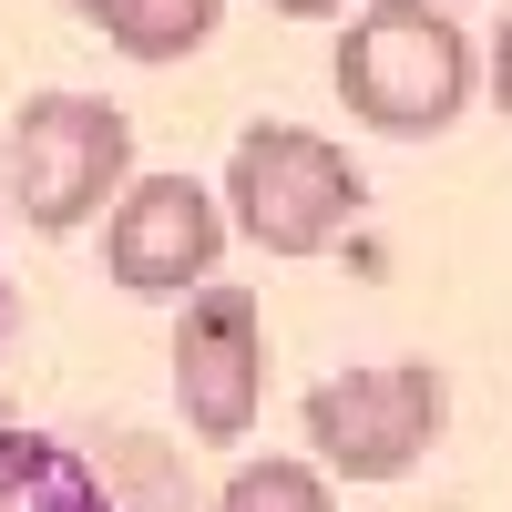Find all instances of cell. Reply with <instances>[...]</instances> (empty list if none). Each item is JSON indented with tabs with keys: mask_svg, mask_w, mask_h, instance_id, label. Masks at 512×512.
Masks as SVG:
<instances>
[{
	"mask_svg": "<svg viewBox=\"0 0 512 512\" xmlns=\"http://www.w3.org/2000/svg\"><path fill=\"white\" fill-rule=\"evenodd\" d=\"M482 93V52L441 0H369L338 31V103H349L369 134H451Z\"/></svg>",
	"mask_w": 512,
	"mask_h": 512,
	"instance_id": "1",
	"label": "cell"
},
{
	"mask_svg": "<svg viewBox=\"0 0 512 512\" xmlns=\"http://www.w3.org/2000/svg\"><path fill=\"white\" fill-rule=\"evenodd\" d=\"M216 205H226V226H236L246 246H267V256H318V246L369 205V185H359L349 144H328L318 123H246L236 154H226Z\"/></svg>",
	"mask_w": 512,
	"mask_h": 512,
	"instance_id": "2",
	"label": "cell"
},
{
	"mask_svg": "<svg viewBox=\"0 0 512 512\" xmlns=\"http://www.w3.org/2000/svg\"><path fill=\"white\" fill-rule=\"evenodd\" d=\"M308 461L328 482H410L451 431V379L431 359H369L308 390Z\"/></svg>",
	"mask_w": 512,
	"mask_h": 512,
	"instance_id": "3",
	"label": "cell"
},
{
	"mask_svg": "<svg viewBox=\"0 0 512 512\" xmlns=\"http://www.w3.org/2000/svg\"><path fill=\"white\" fill-rule=\"evenodd\" d=\"M134 175V123H123L103 93H31L11 123V195L41 236L93 226L103 205Z\"/></svg>",
	"mask_w": 512,
	"mask_h": 512,
	"instance_id": "4",
	"label": "cell"
},
{
	"mask_svg": "<svg viewBox=\"0 0 512 512\" xmlns=\"http://www.w3.org/2000/svg\"><path fill=\"white\" fill-rule=\"evenodd\" d=\"M175 400H185V431L195 441H246L256 431V410H267V308H256L246 287H226V277L185 287Z\"/></svg>",
	"mask_w": 512,
	"mask_h": 512,
	"instance_id": "5",
	"label": "cell"
},
{
	"mask_svg": "<svg viewBox=\"0 0 512 512\" xmlns=\"http://www.w3.org/2000/svg\"><path fill=\"white\" fill-rule=\"evenodd\" d=\"M226 256V205L195 175H123L113 216H103V277L123 297H185L216 277Z\"/></svg>",
	"mask_w": 512,
	"mask_h": 512,
	"instance_id": "6",
	"label": "cell"
},
{
	"mask_svg": "<svg viewBox=\"0 0 512 512\" xmlns=\"http://www.w3.org/2000/svg\"><path fill=\"white\" fill-rule=\"evenodd\" d=\"M72 21L103 31L123 62H185V52L216 41L226 0H72Z\"/></svg>",
	"mask_w": 512,
	"mask_h": 512,
	"instance_id": "7",
	"label": "cell"
},
{
	"mask_svg": "<svg viewBox=\"0 0 512 512\" xmlns=\"http://www.w3.org/2000/svg\"><path fill=\"white\" fill-rule=\"evenodd\" d=\"M216 512H338V492H328V472H318V461L267 451V461H236V472H226Z\"/></svg>",
	"mask_w": 512,
	"mask_h": 512,
	"instance_id": "8",
	"label": "cell"
},
{
	"mask_svg": "<svg viewBox=\"0 0 512 512\" xmlns=\"http://www.w3.org/2000/svg\"><path fill=\"white\" fill-rule=\"evenodd\" d=\"M482 93H492L502 123H512V11H502V31H492V82H482Z\"/></svg>",
	"mask_w": 512,
	"mask_h": 512,
	"instance_id": "9",
	"label": "cell"
},
{
	"mask_svg": "<svg viewBox=\"0 0 512 512\" xmlns=\"http://www.w3.org/2000/svg\"><path fill=\"white\" fill-rule=\"evenodd\" d=\"M277 21H349V0H267Z\"/></svg>",
	"mask_w": 512,
	"mask_h": 512,
	"instance_id": "10",
	"label": "cell"
},
{
	"mask_svg": "<svg viewBox=\"0 0 512 512\" xmlns=\"http://www.w3.org/2000/svg\"><path fill=\"white\" fill-rule=\"evenodd\" d=\"M0 328H11V277H0Z\"/></svg>",
	"mask_w": 512,
	"mask_h": 512,
	"instance_id": "11",
	"label": "cell"
},
{
	"mask_svg": "<svg viewBox=\"0 0 512 512\" xmlns=\"http://www.w3.org/2000/svg\"><path fill=\"white\" fill-rule=\"evenodd\" d=\"M441 11H451V0H441Z\"/></svg>",
	"mask_w": 512,
	"mask_h": 512,
	"instance_id": "12",
	"label": "cell"
}]
</instances>
